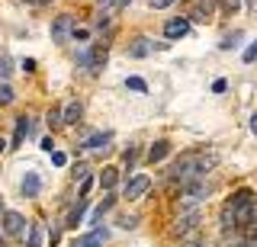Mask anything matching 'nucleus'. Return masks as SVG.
<instances>
[{
	"label": "nucleus",
	"mask_w": 257,
	"mask_h": 247,
	"mask_svg": "<svg viewBox=\"0 0 257 247\" xmlns=\"http://www.w3.org/2000/svg\"><path fill=\"white\" fill-rule=\"evenodd\" d=\"M148 189H151V180L145 177V173H142V177H132L125 183V199H142Z\"/></svg>",
	"instance_id": "4"
},
{
	"label": "nucleus",
	"mask_w": 257,
	"mask_h": 247,
	"mask_svg": "<svg viewBox=\"0 0 257 247\" xmlns=\"http://www.w3.org/2000/svg\"><path fill=\"white\" fill-rule=\"evenodd\" d=\"M4 148H7V141H4V138H0V151H4Z\"/></svg>",
	"instance_id": "34"
},
{
	"label": "nucleus",
	"mask_w": 257,
	"mask_h": 247,
	"mask_svg": "<svg viewBox=\"0 0 257 247\" xmlns=\"http://www.w3.org/2000/svg\"><path fill=\"white\" fill-rule=\"evenodd\" d=\"M125 87H128L132 93H148V84H145L142 77H128V81H125Z\"/></svg>",
	"instance_id": "19"
},
{
	"label": "nucleus",
	"mask_w": 257,
	"mask_h": 247,
	"mask_svg": "<svg viewBox=\"0 0 257 247\" xmlns=\"http://www.w3.org/2000/svg\"><path fill=\"white\" fill-rule=\"evenodd\" d=\"M171 4H174V0H151V7H155V10H167Z\"/></svg>",
	"instance_id": "29"
},
{
	"label": "nucleus",
	"mask_w": 257,
	"mask_h": 247,
	"mask_svg": "<svg viewBox=\"0 0 257 247\" xmlns=\"http://www.w3.org/2000/svg\"><path fill=\"white\" fill-rule=\"evenodd\" d=\"M187 247H206V244H187Z\"/></svg>",
	"instance_id": "35"
},
{
	"label": "nucleus",
	"mask_w": 257,
	"mask_h": 247,
	"mask_svg": "<svg viewBox=\"0 0 257 247\" xmlns=\"http://www.w3.org/2000/svg\"><path fill=\"white\" fill-rule=\"evenodd\" d=\"M254 58H257V39H254L251 45H247V52H244V61H247V65H251Z\"/></svg>",
	"instance_id": "26"
},
{
	"label": "nucleus",
	"mask_w": 257,
	"mask_h": 247,
	"mask_svg": "<svg viewBox=\"0 0 257 247\" xmlns=\"http://www.w3.org/2000/svg\"><path fill=\"white\" fill-rule=\"evenodd\" d=\"M29 129H32L29 116H20V119H16V132H13V145H10V148H20V145H23V138L29 135Z\"/></svg>",
	"instance_id": "11"
},
{
	"label": "nucleus",
	"mask_w": 257,
	"mask_h": 247,
	"mask_svg": "<svg viewBox=\"0 0 257 247\" xmlns=\"http://www.w3.org/2000/svg\"><path fill=\"white\" fill-rule=\"evenodd\" d=\"M0 77H10V58L0 55Z\"/></svg>",
	"instance_id": "25"
},
{
	"label": "nucleus",
	"mask_w": 257,
	"mask_h": 247,
	"mask_svg": "<svg viewBox=\"0 0 257 247\" xmlns=\"http://www.w3.org/2000/svg\"><path fill=\"white\" fill-rule=\"evenodd\" d=\"M90 186H93V180H90V177H87V180H80V199L90 193Z\"/></svg>",
	"instance_id": "28"
},
{
	"label": "nucleus",
	"mask_w": 257,
	"mask_h": 247,
	"mask_svg": "<svg viewBox=\"0 0 257 247\" xmlns=\"http://www.w3.org/2000/svg\"><path fill=\"white\" fill-rule=\"evenodd\" d=\"M212 13H215V0H196V7H193L190 17L206 23V20H212Z\"/></svg>",
	"instance_id": "9"
},
{
	"label": "nucleus",
	"mask_w": 257,
	"mask_h": 247,
	"mask_svg": "<svg viewBox=\"0 0 257 247\" xmlns=\"http://www.w3.org/2000/svg\"><path fill=\"white\" fill-rule=\"evenodd\" d=\"M71 36H74V20H71L68 13L55 17V23H52V42H68Z\"/></svg>",
	"instance_id": "3"
},
{
	"label": "nucleus",
	"mask_w": 257,
	"mask_h": 247,
	"mask_svg": "<svg viewBox=\"0 0 257 247\" xmlns=\"http://www.w3.org/2000/svg\"><path fill=\"white\" fill-rule=\"evenodd\" d=\"M77 122H80V103L74 100L64 106V125H77Z\"/></svg>",
	"instance_id": "15"
},
{
	"label": "nucleus",
	"mask_w": 257,
	"mask_h": 247,
	"mask_svg": "<svg viewBox=\"0 0 257 247\" xmlns=\"http://www.w3.org/2000/svg\"><path fill=\"white\" fill-rule=\"evenodd\" d=\"M80 218H84V199H77V205L71 209V215H68V221H64V225H68V228H77Z\"/></svg>",
	"instance_id": "18"
},
{
	"label": "nucleus",
	"mask_w": 257,
	"mask_h": 247,
	"mask_svg": "<svg viewBox=\"0 0 257 247\" xmlns=\"http://www.w3.org/2000/svg\"><path fill=\"white\" fill-rule=\"evenodd\" d=\"M103 65H106V49H100V45H90V74L103 71Z\"/></svg>",
	"instance_id": "13"
},
{
	"label": "nucleus",
	"mask_w": 257,
	"mask_h": 247,
	"mask_svg": "<svg viewBox=\"0 0 257 247\" xmlns=\"http://www.w3.org/2000/svg\"><path fill=\"white\" fill-rule=\"evenodd\" d=\"M4 212H7V209H4V199H0V221H4Z\"/></svg>",
	"instance_id": "33"
},
{
	"label": "nucleus",
	"mask_w": 257,
	"mask_h": 247,
	"mask_svg": "<svg viewBox=\"0 0 257 247\" xmlns=\"http://www.w3.org/2000/svg\"><path fill=\"white\" fill-rule=\"evenodd\" d=\"M125 4H128V0H100V7H103V10H122Z\"/></svg>",
	"instance_id": "22"
},
{
	"label": "nucleus",
	"mask_w": 257,
	"mask_h": 247,
	"mask_svg": "<svg viewBox=\"0 0 257 247\" xmlns=\"http://www.w3.org/2000/svg\"><path fill=\"white\" fill-rule=\"evenodd\" d=\"M52 164L55 167H64V164H68V157H64L61 151H52Z\"/></svg>",
	"instance_id": "27"
},
{
	"label": "nucleus",
	"mask_w": 257,
	"mask_h": 247,
	"mask_svg": "<svg viewBox=\"0 0 257 247\" xmlns=\"http://www.w3.org/2000/svg\"><path fill=\"white\" fill-rule=\"evenodd\" d=\"M238 4L241 0H225V10H238Z\"/></svg>",
	"instance_id": "31"
},
{
	"label": "nucleus",
	"mask_w": 257,
	"mask_h": 247,
	"mask_svg": "<svg viewBox=\"0 0 257 247\" xmlns=\"http://www.w3.org/2000/svg\"><path fill=\"white\" fill-rule=\"evenodd\" d=\"M238 39H241V33H231V36L222 42V49H238Z\"/></svg>",
	"instance_id": "24"
},
{
	"label": "nucleus",
	"mask_w": 257,
	"mask_h": 247,
	"mask_svg": "<svg viewBox=\"0 0 257 247\" xmlns=\"http://www.w3.org/2000/svg\"><path fill=\"white\" fill-rule=\"evenodd\" d=\"M199 221H203V215H199L196 209H190V212H180V218L174 221L171 234H177V237H187L190 231H196V228H199Z\"/></svg>",
	"instance_id": "2"
},
{
	"label": "nucleus",
	"mask_w": 257,
	"mask_h": 247,
	"mask_svg": "<svg viewBox=\"0 0 257 247\" xmlns=\"http://www.w3.org/2000/svg\"><path fill=\"white\" fill-rule=\"evenodd\" d=\"M39 241H42V225L36 221V225L29 228V244H26V247H39Z\"/></svg>",
	"instance_id": "20"
},
{
	"label": "nucleus",
	"mask_w": 257,
	"mask_h": 247,
	"mask_svg": "<svg viewBox=\"0 0 257 247\" xmlns=\"http://www.w3.org/2000/svg\"><path fill=\"white\" fill-rule=\"evenodd\" d=\"M257 215V202L251 189H238L228 202L222 205V225L225 228H244L247 221H254Z\"/></svg>",
	"instance_id": "1"
},
{
	"label": "nucleus",
	"mask_w": 257,
	"mask_h": 247,
	"mask_svg": "<svg viewBox=\"0 0 257 247\" xmlns=\"http://www.w3.org/2000/svg\"><path fill=\"white\" fill-rule=\"evenodd\" d=\"M23 228H26V218L20 212H4V234H23Z\"/></svg>",
	"instance_id": "6"
},
{
	"label": "nucleus",
	"mask_w": 257,
	"mask_h": 247,
	"mask_svg": "<svg viewBox=\"0 0 257 247\" xmlns=\"http://www.w3.org/2000/svg\"><path fill=\"white\" fill-rule=\"evenodd\" d=\"M148 52H151V42H148V39H135L132 49H128V55H132V58H145Z\"/></svg>",
	"instance_id": "16"
},
{
	"label": "nucleus",
	"mask_w": 257,
	"mask_h": 247,
	"mask_svg": "<svg viewBox=\"0 0 257 247\" xmlns=\"http://www.w3.org/2000/svg\"><path fill=\"white\" fill-rule=\"evenodd\" d=\"M112 202H116V199H112V196H106V199H103V202H100V205L93 209V215H90V221H93V225H96V221H100L103 215H106V212L112 209Z\"/></svg>",
	"instance_id": "17"
},
{
	"label": "nucleus",
	"mask_w": 257,
	"mask_h": 247,
	"mask_svg": "<svg viewBox=\"0 0 257 247\" xmlns=\"http://www.w3.org/2000/svg\"><path fill=\"white\" fill-rule=\"evenodd\" d=\"M135 221H139V218H128V215H125V218L119 221V225H122V228H135Z\"/></svg>",
	"instance_id": "30"
},
{
	"label": "nucleus",
	"mask_w": 257,
	"mask_h": 247,
	"mask_svg": "<svg viewBox=\"0 0 257 247\" xmlns=\"http://www.w3.org/2000/svg\"><path fill=\"white\" fill-rule=\"evenodd\" d=\"M167 154H171V141H155L148 151V164H161Z\"/></svg>",
	"instance_id": "10"
},
{
	"label": "nucleus",
	"mask_w": 257,
	"mask_h": 247,
	"mask_svg": "<svg viewBox=\"0 0 257 247\" xmlns=\"http://www.w3.org/2000/svg\"><path fill=\"white\" fill-rule=\"evenodd\" d=\"M187 33H190V20H183V17L164 23V36H167V39H183Z\"/></svg>",
	"instance_id": "8"
},
{
	"label": "nucleus",
	"mask_w": 257,
	"mask_h": 247,
	"mask_svg": "<svg viewBox=\"0 0 257 247\" xmlns=\"http://www.w3.org/2000/svg\"><path fill=\"white\" fill-rule=\"evenodd\" d=\"M20 189H23V196H26V199H36L39 189H42V177H39L36 170H26V177H23Z\"/></svg>",
	"instance_id": "5"
},
{
	"label": "nucleus",
	"mask_w": 257,
	"mask_h": 247,
	"mask_svg": "<svg viewBox=\"0 0 257 247\" xmlns=\"http://www.w3.org/2000/svg\"><path fill=\"white\" fill-rule=\"evenodd\" d=\"M77 65L84 68V71H90V49H84V52L77 55Z\"/></svg>",
	"instance_id": "23"
},
{
	"label": "nucleus",
	"mask_w": 257,
	"mask_h": 247,
	"mask_svg": "<svg viewBox=\"0 0 257 247\" xmlns=\"http://www.w3.org/2000/svg\"><path fill=\"white\" fill-rule=\"evenodd\" d=\"M251 132H254V135H257V113H254V116H251Z\"/></svg>",
	"instance_id": "32"
},
{
	"label": "nucleus",
	"mask_w": 257,
	"mask_h": 247,
	"mask_svg": "<svg viewBox=\"0 0 257 247\" xmlns=\"http://www.w3.org/2000/svg\"><path fill=\"white\" fill-rule=\"evenodd\" d=\"M32 4H45V0H32Z\"/></svg>",
	"instance_id": "36"
},
{
	"label": "nucleus",
	"mask_w": 257,
	"mask_h": 247,
	"mask_svg": "<svg viewBox=\"0 0 257 247\" xmlns=\"http://www.w3.org/2000/svg\"><path fill=\"white\" fill-rule=\"evenodd\" d=\"M7 103H13V87L0 84V106H7Z\"/></svg>",
	"instance_id": "21"
},
{
	"label": "nucleus",
	"mask_w": 257,
	"mask_h": 247,
	"mask_svg": "<svg viewBox=\"0 0 257 247\" xmlns=\"http://www.w3.org/2000/svg\"><path fill=\"white\" fill-rule=\"evenodd\" d=\"M106 241H109V231L96 225V228L90 231V234H84V237H80V241H77V247H103Z\"/></svg>",
	"instance_id": "7"
},
{
	"label": "nucleus",
	"mask_w": 257,
	"mask_h": 247,
	"mask_svg": "<svg viewBox=\"0 0 257 247\" xmlns=\"http://www.w3.org/2000/svg\"><path fill=\"white\" fill-rule=\"evenodd\" d=\"M109 138H112L109 132H87L84 135V148H106Z\"/></svg>",
	"instance_id": "12"
},
{
	"label": "nucleus",
	"mask_w": 257,
	"mask_h": 247,
	"mask_svg": "<svg viewBox=\"0 0 257 247\" xmlns=\"http://www.w3.org/2000/svg\"><path fill=\"white\" fill-rule=\"evenodd\" d=\"M116 180H119V170H116V167H103L100 186H103V189H112V186H116Z\"/></svg>",
	"instance_id": "14"
}]
</instances>
